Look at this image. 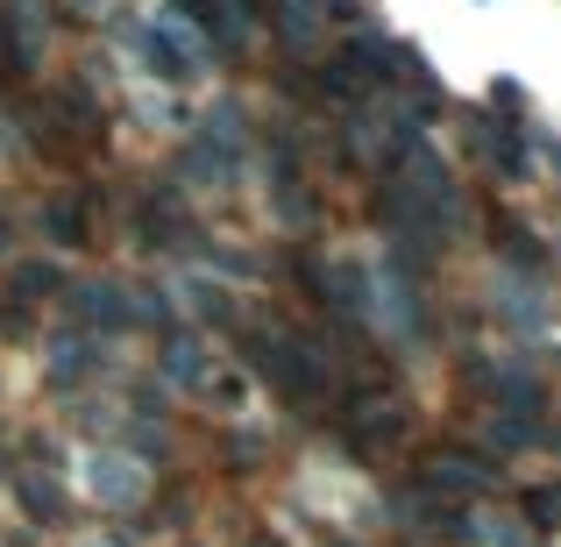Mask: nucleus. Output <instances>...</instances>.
<instances>
[{
    "label": "nucleus",
    "instance_id": "nucleus-6",
    "mask_svg": "<svg viewBox=\"0 0 561 547\" xmlns=\"http://www.w3.org/2000/svg\"><path fill=\"white\" fill-rule=\"evenodd\" d=\"M50 314L65 320V328H79V334H100V342H122V334H136V306H128V271H114V263L71 271V285L57 292Z\"/></svg>",
    "mask_w": 561,
    "mask_h": 547
},
{
    "label": "nucleus",
    "instance_id": "nucleus-8",
    "mask_svg": "<svg viewBox=\"0 0 561 547\" xmlns=\"http://www.w3.org/2000/svg\"><path fill=\"white\" fill-rule=\"evenodd\" d=\"M561 285H534V277H512V271H491V292H483V320L497 334H512V349H534L540 334H554L561 320Z\"/></svg>",
    "mask_w": 561,
    "mask_h": 547
},
{
    "label": "nucleus",
    "instance_id": "nucleus-15",
    "mask_svg": "<svg viewBox=\"0 0 561 547\" xmlns=\"http://www.w3.org/2000/svg\"><path fill=\"white\" fill-rule=\"evenodd\" d=\"M192 398H206V406L220 412V426L228 420H256V377H249L234 356H214V369H206V384Z\"/></svg>",
    "mask_w": 561,
    "mask_h": 547
},
{
    "label": "nucleus",
    "instance_id": "nucleus-3",
    "mask_svg": "<svg viewBox=\"0 0 561 547\" xmlns=\"http://www.w3.org/2000/svg\"><path fill=\"white\" fill-rule=\"evenodd\" d=\"M114 43H122V50L136 57V71L150 86H164V93H192V86H206V71H214L206 43L192 36L171 8H150V14L114 8Z\"/></svg>",
    "mask_w": 561,
    "mask_h": 547
},
{
    "label": "nucleus",
    "instance_id": "nucleus-11",
    "mask_svg": "<svg viewBox=\"0 0 561 547\" xmlns=\"http://www.w3.org/2000/svg\"><path fill=\"white\" fill-rule=\"evenodd\" d=\"M206 469L234 483H263L277 469V434L256 420H228V426H206Z\"/></svg>",
    "mask_w": 561,
    "mask_h": 547
},
{
    "label": "nucleus",
    "instance_id": "nucleus-22",
    "mask_svg": "<svg viewBox=\"0 0 561 547\" xmlns=\"http://www.w3.org/2000/svg\"><path fill=\"white\" fill-rule=\"evenodd\" d=\"M8 469H14V448H8V420H0V483H8Z\"/></svg>",
    "mask_w": 561,
    "mask_h": 547
},
{
    "label": "nucleus",
    "instance_id": "nucleus-21",
    "mask_svg": "<svg viewBox=\"0 0 561 547\" xmlns=\"http://www.w3.org/2000/svg\"><path fill=\"white\" fill-rule=\"evenodd\" d=\"M534 164L554 179V192H561V122L548 128V122H534Z\"/></svg>",
    "mask_w": 561,
    "mask_h": 547
},
{
    "label": "nucleus",
    "instance_id": "nucleus-25",
    "mask_svg": "<svg viewBox=\"0 0 561 547\" xmlns=\"http://www.w3.org/2000/svg\"><path fill=\"white\" fill-rule=\"evenodd\" d=\"M0 420H8V391H0Z\"/></svg>",
    "mask_w": 561,
    "mask_h": 547
},
{
    "label": "nucleus",
    "instance_id": "nucleus-24",
    "mask_svg": "<svg viewBox=\"0 0 561 547\" xmlns=\"http://www.w3.org/2000/svg\"><path fill=\"white\" fill-rule=\"evenodd\" d=\"M65 8H71V14H79V8H85V14H100V0H65Z\"/></svg>",
    "mask_w": 561,
    "mask_h": 547
},
{
    "label": "nucleus",
    "instance_id": "nucleus-1",
    "mask_svg": "<svg viewBox=\"0 0 561 547\" xmlns=\"http://www.w3.org/2000/svg\"><path fill=\"white\" fill-rule=\"evenodd\" d=\"M199 200L171 179L164 164L136 171V179H122V200H114V235H122L136 257L150 263H185L192 242H199Z\"/></svg>",
    "mask_w": 561,
    "mask_h": 547
},
{
    "label": "nucleus",
    "instance_id": "nucleus-2",
    "mask_svg": "<svg viewBox=\"0 0 561 547\" xmlns=\"http://www.w3.org/2000/svg\"><path fill=\"white\" fill-rule=\"evenodd\" d=\"M405 477L448 505H505L512 491V463H497L469 434H420V448L405 455Z\"/></svg>",
    "mask_w": 561,
    "mask_h": 547
},
{
    "label": "nucleus",
    "instance_id": "nucleus-17",
    "mask_svg": "<svg viewBox=\"0 0 561 547\" xmlns=\"http://www.w3.org/2000/svg\"><path fill=\"white\" fill-rule=\"evenodd\" d=\"M128 306H136V334L179 328V292H171V277H157V271L128 277Z\"/></svg>",
    "mask_w": 561,
    "mask_h": 547
},
{
    "label": "nucleus",
    "instance_id": "nucleus-12",
    "mask_svg": "<svg viewBox=\"0 0 561 547\" xmlns=\"http://www.w3.org/2000/svg\"><path fill=\"white\" fill-rule=\"evenodd\" d=\"M157 342V356H150V377L164 384V391H179V398H192L206 384V369H214V334H199V328H164V334H150Z\"/></svg>",
    "mask_w": 561,
    "mask_h": 547
},
{
    "label": "nucleus",
    "instance_id": "nucleus-20",
    "mask_svg": "<svg viewBox=\"0 0 561 547\" xmlns=\"http://www.w3.org/2000/svg\"><path fill=\"white\" fill-rule=\"evenodd\" d=\"M65 547H136V534H128L122 520H107V526H71Z\"/></svg>",
    "mask_w": 561,
    "mask_h": 547
},
{
    "label": "nucleus",
    "instance_id": "nucleus-13",
    "mask_svg": "<svg viewBox=\"0 0 561 547\" xmlns=\"http://www.w3.org/2000/svg\"><path fill=\"white\" fill-rule=\"evenodd\" d=\"M71 285V263L65 257H50V249H36V242H22L8 263H0V292L8 299H22V306H57V292Z\"/></svg>",
    "mask_w": 561,
    "mask_h": 547
},
{
    "label": "nucleus",
    "instance_id": "nucleus-19",
    "mask_svg": "<svg viewBox=\"0 0 561 547\" xmlns=\"http://www.w3.org/2000/svg\"><path fill=\"white\" fill-rule=\"evenodd\" d=\"M36 334H43V314L0 292V349H8V342H36Z\"/></svg>",
    "mask_w": 561,
    "mask_h": 547
},
{
    "label": "nucleus",
    "instance_id": "nucleus-23",
    "mask_svg": "<svg viewBox=\"0 0 561 547\" xmlns=\"http://www.w3.org/2000/svg\"><path fill=\"white\" fill-rule=\"evenodd\" d=\"M313 547H370V540H356V534H320Z\"/></svg>",
    "mask_w": 561,
    "mask_h": 547
},
{
    "label": "nucleus",
    "instance_id": "nucleus-9",
    "mask_svg": "<svg viewBox=\"0 0 561 547\" xmlns=\"http://www.w3.org/2000/svg\"><path fill=\"white\" fill-rule=\"evenodd\" d=\"M164 171L192 192V200H199V192H214V200H234V192L249 185V157H234L228 143H214L206 128H185Z\"/></svg>",
    "mask_w": 561,
    "mask_h": 547
},
{
    "label": "nucleus",
    "instance_id": "nucleus-4",
    "mask_svg": "<svg viewBox=\"0 0 561 547\" xmlns=\"http://www.w3.org/2000/svg\"><path fill=\"white\" fill-rule=\"evenodd\" d=\"M469 228L483 235V257H491L497 271L534 277V285H561V242L540 228L534 214H519L512 200H497V192H477V206H469Z\"/></svg>",
    "mask_w": 561,
    "mask_h": 547
},
{
    "label": "nucleus",
    "instance_id": "nucleus-18",
    "mask_svg": "<svg viewBox=\"0 0 561 547\" xmlns=\"http://www.w3.org/2000/svg\"><path fill=\"white\" fill-rule=\"evenodd\" d=\"M477 107H483V114H497V122H540V114H534V93H526V86L512 79V71H497V79L483 86Z\"/></svg>",
    "mask_w": 561,
    "mask_h": 547
},
{
    "label": "nucleus",
    "instance_id": "nucleus-16",
    "mask_svg": "<svg viewBox=\"0 0 561 547\" xmlns=\"http://www.w3.org/2000/svg\"><path fill=\"white\" fill-rule=\"evenodd\" d=\"M512 520L526 526L534 540H554L561 534V477H534V483H512Z\"/></svg>",
    "mask_w": 561,
    "mask_h": 547
},
{
    "label": "nucleus",
    "instance_id": "nucleus-14",
    "mask_svg": "<svg viewBox=\"0 0 561 547\" xmlns=\"http://www.w3.org/2000/svg\"><path fill=\"white\" fill-rule=\"evenodd\" d=\"M469 412H477V406H469ZM540 426H548L540 412H491V406H483L469 441H477V448H491L497 463H519V455H540Z\"/></svg>",
    "mask_w": 561,
    "mask_h": 547
},
{
    "label": "nucleus",
    "instance_id": "nucleus-5",
    "mask_svg": "<svg viewBox=\"0 0 561 547\" xmlns=\"http://www.w3.org/2000/svg\"><path fill=\"white\" fill-rule=\"evenodd\" d=\"M36 369H43V391L50 398H85V391H107V384L122 377L114 342L79 334V328H65V320H50V328L36 334Z\"/></svg>",
    "mask_w": 561,
    "mask_h": 547
},
{
    "label": "nucleus",
    "instance_id": "nucleus-10",
    "mask_svg": "<svg viewBox=\"0 0 561 547\" xmlns=\"http://www.w3.org/2000/svg\"><path fill=\"white\" fill-rule=\"evenodd\" d=\"M150 491H157V477L136 463V455H122L114 441L85 448V498L100 505V520H136Z\"/></svg>",
    "mask_w": 561,
    "mask_h": 547
},
{
    "label": "nucleus",
    "instance_id": "nucleus-7",
    "mask_svg": "<svg viewBox=\"0 0 561 547\" xmlns=\"http://www.w3.org/2000/svg\"><path fill=\"white\" fill-rule=\"evenodd\" d=\"M0 498L14 505V526H28V534H43V540H65L71 526H79V498H71V477H57V469L14 463V469H8V483H0Z\"/></svg>",
    "mask_w": 561,
    "mask_h": 547
}]
</instances>
